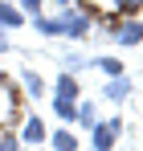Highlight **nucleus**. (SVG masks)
<instances>
[{
    "instance_id": "obj_16",
    "label": "nucleus",
    "mask_w": 143,
    "mask_h": 151,
    "mask_svg": "<svg viewBox=\"0 0 143 151\" xmlns=\"http://www.w3.org/2000/svg\"><path fill=\"white\" fill-rule=\"evenodd\" d=\"M17 8H21L25 17H41V8H45V0H17Z\"/></svg>"
},
{
    "instance_id": "obj_9",
    "label": "nucleus",
    "mask_w": 143,
    "mask_h": 151,
    "mask_svg": "<svg viewBox=\"0 0 143 151\" xmlns=\"http://www.w3.org/2000/svg\"><path fill=\"white\" fill-rule=\"evenodd\" d=\"M21 94H29V98H41V94H45V78L29 70V74L21 78Z\"/></svg>"
},
{
    "instance_id": "obj_20",
    "label": "nucleus",
    "mask_w": 143,
    "mask_h": 151,
    "mask_svg": "<svg viewBox=\"0 0 143 151\" xmlns=\"http://www.w3.org/2000/svg\"><path fill=\"white\" fill-rule=\"evenodd\" d=\"M53 4H57V8H70V4H74V0H53Z\"/></svg>"
},
{
    "instance_id": "obj_12",
    "label": "nucleus",
    "mask_w": 143,
    "mask_h": 151,
    "mask_svg": "<svg viewBox=\"0 0 143 151\" xmlns=\"http://www.w3.org/2000/svg\"><path fill=\"white\" fill-rule=\"evenodd\" d=\"M49 147L53 151H78V139H74L70 131H53L49 135Z\"/></svg>"
},
{
    "instance_id": "obj_1",
    "label": "nucleus",
    "mask_w": 143,
    "mask_h": 151,
    "mask_svg": "<svg viewBox=\"0 0 143 151\" xmlns=\"http://www.w3.org/2000/svg\"><path fill=\"white\" fill-rule=\"evenodd\" d=\"M106 33H110V41L123 45V49L143 45V25H139V17H110V21H106Z\"/></svg>"
},
{
    "instance_id": "obj_8",
    "label": "nucleus",
    "mask_w": 143,
    "mask_h": 151,
    "mask_svg": "<svg viewBox=\"0 0 143 151\" xmlns=\"http://www.w3.org/2000/svg\"><path fill=\"white\" fill-rule=\"evenodd\" d=\"M25 21H29V17H25L12 0H0V29H4V33H8V29H21Z\"/></svg>"
},
{
    "instance_id": "obj_17",
    "label": "nucleus",
    "mask_w": 143,
    "mask_h": 151,
    "mask_svg": "<svg viewBox=\"0 0 143 151\" xmlns=\"http://www.w3.org/2000/svg\"><path fill=\"white\" fill-rule=\"evenodd\" d=\"M0 151H21V139L12 131H0Z\"/></svg>"
},
{
    "instance_id": "obj_22",
    "label": "nucleus",
    "mask_w": 143,
    "mask_h": 151,
    "mask_svg": "<svg viewBox=\"0 0 143 151\" xmlns=\"http://www.w3.org/2000/svg\"><path fill=\"white\" fill-rule=\"evenodd\" d=\"M78 151H82V147H78Z\"/></svg>"
},
{
    "instance_id": "obj_6",
    "label": "nucleus",
    "mask_w": 143,
    "mask_h": 151,
    "mask_svg": "<svg viewBox=\"0 0 143 151\" xmlns=\"http://www.w3.org/2000/svg\"><path fill=\"white\" fill-rule=\"evenodd\" d=\"M53 98H66V102H78L82 98V86H78V74H57V82H53Z\"/></svg>"
},
{
    "instance_id": "obj_7",
    "label": "nucleus",
    "mask_w": 143,
    "mask_h": 151,
    "mask_svg": "<svg viewBox=\"0 0 143 151\" xmlns=\"http://www.w3.org/2000/svg\"><path fill=\"white\" fill-rule=\"evenodd\" d=\"M102 98H110V102H127V98H131V78H127V74H123V78H106Z\"/></svg>"
},
{
    "instance_id": "obj_18",
    "label": "nucleus",
    "mask_w": 143,
    "mask_h": 151,
    "mask_svg": "<svg viewBox=\"0 0 143 151\" xmlns=\"http://www.w3.org/2000/svg\"><path fill=\"white\" fill-rule=\"evenodd\" d=\"M61 65H66V74H78V70H82V57H78V53H70Z\"/></svg>"
},
{
    "instance_id": "obj_5",
    "label": "nucleus",
    "mask_w": 143,
    "mask_h": 151,
    "mask_svg": "<svg viewBox=\"0 0 143 151\" xmlns=\"http://www.w3.org/2000/svg\"><path fill=\"white\" fill-rule=\"evenodd\" d=\"M17 139H25L29 147L45 143V139H49V131H45V123H41V114H29V119H21V135H17Z\"/></svg>"
},
{
    "instance_id": "obj_13",
    "label": "nucleus",
    "mask_w": 143,
    "mask_h": 151,
    "mask_svg": "<svg viewBox=\"0 0 143 151\" xmlns=\"http://www.w3.org/2000/svg\"><path fill=\"white\" fill-rule=\"evenodd\" d=\"M94 119H98V114H94V102H82V98H78V114H74V123L90 131V127H94Z\"/></svg>"
},
{
    "instance_id": "obj_4",
    "label": "nucleus",
    "mask_w": 143,
    "mask_h": 151,
    "mask_svg": "<svg viewBox=\"0 0 143 151\" xmlns=\"http://www.w3.org/2000/svg\"><path fill=\"white\" fill-rule=\"evenodd\" d=\"M12 123H21V86H12L4 78V86H0V131H8Z\"/></svg>"
},
{
    "instance_id": "obj_10",
    "label": "nucleus",
    "mask_w": 143,
    "mask_h": 151,
    "mask_svg": "<svg viewBox=\"0 0 143 151\" xmlns=\"http://www.w3.org/2000/svg\"><path fill=\"white\" fill-rule=\"evenodd\" d=\"M90 65H98V70H102L106 78H123V74H127V65H123L119 57H94Z\"/></svg>"
},
{
    "instance_id": "obj_19",
    "label": "nucleus",
    "mask_w": 143,
    "mask_h": 151,
    "mask_svg": "<svg viewBox=\"0 0 143 151\" xmlns=\"http://www.w3.org/2000/svg\"><path fill=\"white\" fill-rule=\"evenodd\" d=\"M8 53V37H4V29H0V57Z\"/></svg>"
},
{
    "instance_id": "obj_3",
    "label": "nucleus",
    "mask_w": 143,
    "mask_h": 151,
    "mask_svg": "<svg viewBox=\"0 0 143 151\" xmlns=\"http://www.w3.org/2000/svg\"><path fill=\"white\" fill-rule=\"evenodd\" d=\"M119 135H123V119L115 114V119H94V127H90V147L94 151H115L119 147Z\"/></svg>"
},
{
    "instance_id": "obj_11",
    "label": "nucleus",
    "mask_w": 143,
    "mask_h": 151,
    "mask_svg": "<svg viewBox=\"0 0 143 151\" xmlns=\"http://www.w3.org/2000/svg\"><path fill=\"white\" fill-rule=\"evenodd\" d=\"M143 0H110V17H139Z\"/></svg>"
},
{
    "instance_id": "obj_14",
    "label": "nucleus",
    "mask_w": 143,
    "mask_h": 151,
    "mask_svg": "<svg viewBox=\"0 0 143 151\" xmlns=\"http://www.w3.org/2000/svg\"><path fill=\"white\" fill-rule=\"evenodd\" d=\"M53 102V114L61 119V123H74V114H78V102H66V98H49Z\"/></svg>"
},
{
    "instance_id": "obj_21",
    "label": "nucleus",
    "mask_w": 143,
    "mask_h": 151,
    "mask_svg": "<svg viewBox=\"0 0 143 151\" xmlns=\"http://www.w3.org/2000/svg\"><path fill=\"white\" fill-rule=\"evenodd\" d=\"M0 86H4V74H0Z\"/></svg>"
},
{
    "instance_id": "obj_2",
    "label": "nucleus",
    "mask_w": 143,
    "mask_h": 151,
    "mask_svg": "<svg viewBox=\"0 0 143 151\" xmlns=\"http://www.w3.org/2000/svg\"><path fill=\"white\" fill-rule=\"evenodd\" d=\"M53 21H57V37H70V41H82V37H90V29H94V21H90L86 12H78L74 4H70V8H61Z\"/></svg>"
},
{
    "instance_id": "obj_15",
    "label": "nucleus",
    "mask_w": 143,
    "mask_h": 151,
    "mask_svg": "<svg viewBox=\"0 0 143 151\" xmlns=\"http://www.w3.org/2000/svg\"><path fill=\"white\" fill-rule=\"evenodd\" d=\"M33 29H37L41 37H57V21H53V17H33Z\"/></svg>"
}]
</instances>
